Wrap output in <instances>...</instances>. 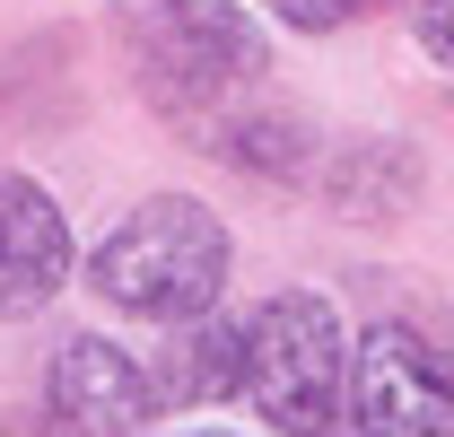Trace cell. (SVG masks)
<instances>
[{"label": "cell", "mask_w": 454, "mask_h": 437, "mask_svg": "<svg viewBox=\"0 0 454 437\" xmlns=\"http://www.w3.org/2000/svg\"><path fill=\"white\" fill-rule=\"evenodd\" d=\"M192 437H219V429H192Z\"/></svg>", "instance_id": "cell-12"}, {"label": "cell", "mask_w": 454, "mask_h": 437, "mask_svg": "<svg viewBox=\"0 0 454 437\" xmlns=\"http://www.w3.org/2000/svg\"><path fill=\"white\" fill-rule=\"evenodd\" d=\"M385 0H271V18L297 27V36H333V27H358V18H376Z\"/></svg>", "instance_id": "cell-10"}, {"label": "cell", "mask_w": 454, "mask_h": 437, "mask_svg": "<svg viewBox=\"0 0 454 437\" xmlns=\"http://www.w3.org/2000/svg\"><path fill=\"white\" fill-rule=\"evenodd\" d=\"M245 402L280 437H333L349 402V324L333 315V298L280 289L245 315Z\"/></svg>", "instance_id": "cell-3"}, {"label": "cell", "mask_w": 454, "mask_h": 437, "mask_svg": "<svg viewBox=\"0 0 454 437\" xmlns=\"http://www.w3.org/2000/svg\"><path fill=\"white\" fill-rule=\"evenodd\" d=\"M114 36L131 53L140 97L167 123H219L227 97L262 88L271 70L262 18L236 0H114Z\"/></svg>", "instance_id": "cell-1"}, {"label": "cell", "mask_w": 454, "mask_h": 437, "mask_svg": "<svg viewBox=\"0 0 454 437\" xmlns=\"http://www.w3.org/2000/svg\"><path fill=\"white\" fill-rule=\"evenodd\" d=\"M324 193H333L340 218H394L411 193H419V158L402 140H349L333 166H324Z\"/></svg>", "instance_id": "cell-8"}, {"label": "cell", "mask_w": 454, "mask_h": 437, "mask_svg": "<svg viewBox=\"0 0 454 437\" xmlns=\"http://www.w3.org/2000/svg\"><path fill=\"white\" fill-rule=\"evenodd\" d=\"M61 289H70V218L35 175L0 166V315L27 324Z\"/></svg>", "instance_id": "cell-6"}, {"label": "cell", "mask_w": 454, "mask_h": 437, "mask_svg": "<svg viewBox=\"0 0 454 437\" xmlns=\"http://www.w3.org/2000/svg\"><path fill=\"white\" fill-rule=\"evenodd\" d=\"M349 420L358 437H454V359L419 324H367L349 341Z\"/></svg>", "instance_id": "cell-4"}, {"label": "cell", "mask_w": 454, "mask_h": 437, "mask_svg": "<svg viewBox=\"0 0 454 437\" xmlns=\"http://www.w3.org/2000/svg\"><path fill=\"white\" fill-rule=\"evenodd\" d=\"M411 36H419V53L446 61L454 70V0H411Z\"/></svg>", "instance_id": "cell-11"}, {"label": "cell", "mask_w": 454, "mask_h": 437, "mask_svg": "<svg viewBox=\"0 0 454 437\" xmlns=\"http://www.w3.org/2000/svg\"><path fill=\"white\" fill-rule=\"evenodd\" d=\"M227 218L192 193H149L140 211H122L88 254V289L131 324H192L210 315L227 289Z\"/></svg>", "instance_id": "cell-2"}, {"label": "cell", "mask_w": 454, "mask_h": 437, "mask_svg": "<svg viewBox=\"0 0 454 437\" xmlns=\"http://www.w3.org/2000/svg\"><path fill=\"white\" fill-rule=\"evenodd\" d=\"M158 402L175 411H201V402H227V393H245V324H227V315H192V324H175L167 359H158Z\"/></svg>", "instance_id": "cell-7"}, {"label": "cell", "mask_w": 454, "mask_h": 437, "mask_svg": "<svg viewBox=\"0 0 454 437\" xmlns=\"http://www.w3.org/2000/svg\"><path fill=\"white\" fill-rule=\"evenodd\" d=\"M44 420L70 437H140L158 420V385L122 341L70 332L53 350V368H44Z\"/></svg>", "instance_id": "cell-5"}, {"label": "cell", "mask_w": 454, "mask_h": 437, "mask_svg": "<svg viewBox=\"0 0 454 437\" xmlns=\"http://www.w3.org/2000/svg\"><path fill=\"white\" fill-rule=\"evenodd\" d=\"M219 131H227L219 149L236 166H254V175H297V166H306V123L280 114V106H262V114L245 106V114H227Z\"/></svg>", "instance_id": "cell-9"}]
</instances>
